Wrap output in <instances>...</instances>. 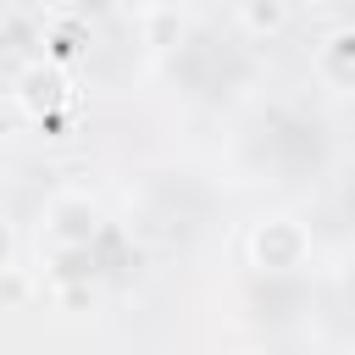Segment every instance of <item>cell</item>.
I'll list each match as a JSON object with an SVG mask.
<instances>
[{
  "label": "cell",
  "mask_w": 355,
  "mask_h": 355,
  "mask_svg": "<svg viewBox=\"0 0 355 355\" xmlns=\"http://www.w3.org/2000/svg\"><path fill=\"white\" fill-rule=\"evenodd\" d=\"M305 255H311V233H305L294 216H266V222H255V233H250V261H255L261 272H300Z\"/></svg>",
  "instance_id": "obj_1"
},
{
  "label": "cell",
  "mask_w": 355,
  "mask_h": 355,
  "mask_svg": "<svg viewBox=\"0 0 355 355\" xmlns=\"http://www.w3.org/2000/svg\"><path fill=\"white\" fill-rule=\"evenodd\" d=\"M44 233L61 244V250H83L94 233H100V205L89 194H55L50 211H44Z\"/></svg>",
  "instance_id": "obj_2"
},
{
  "label": "cell",
  "mask_w": 355,
  "mask_h": 355,
  "mask_svg": "<svg viewBox=\"0 0 355 355\" xmlns=\"http://www.w3.org/2000/svg\"><path fill=\"white\" fill-rule=\"evenodd\" d=\"M17 100H22V111L28 116H50V111H61L67 105V78L55 72V67H28L22 78H17Z\"/></svg>",
  "instance_id": "obj_3"
},
{
  "label": "cell",
  "mask_w": 355,
  "mask_h": 355,
  "mask_svg": "<svg viewBox=\"0 0 355 355\" xmlns=\"http://www.w3.org/2000/svg\"><path fill=\"white\" fill-rule=\"evenodd\" d=\"M316 72H322V83H327V89L355 94V28H344V33L322 39V50H316Z\"/></svg>",
  "instance_id": "obj_4"
},
{
  "label": "cell",
  "mask_w": 355,
  "mask_h": 355,
  "mask_svg": "<svg viewBox=\"0 0 355 355\" xmlns=\"http://www.w3.org/2000/svg\"><path fill=\"white\" fill-rule=\"evenodd\" d=\"M239 22H244V33H255V39H277V33L288 28V0H244V6H239Z\"/></svg>",
  "instance_id": "obj_5"
},
{
  "label": "cell",
  "mask_w": 355,
  "mask_h": 355,
  "mask_svg": "<svg viewBox=\"0 0 355 355\" xmlns=\"http://www.w3.org/2000/svg\"><path fill=\"white\" fill-rule=\"evenodd\" d=\"M11 255H17V233H11V222H0V272L11 266Z\"/></svg>",
  "instance_id": "obj_6"
},
{
  "label": "cell",
  "mask_w": 355,
  "mask_h": 355,
  "mask_svg": "<svg viewBox=\"0 0 355 355\" xmlns=\"http://www.w3.org/2000/svg\"><path fill=\"white\" fill-rule=\"evenodd\" d=\"M122 6H150V0H122Z\"/></svg>",
  "instance_id": "obj_7"
},
{
  "label": "cell",
  "mask_w": 355,
  "mask_h": 355,
  "mask_svg": "<svg viewBox=\"0 0 355 355\" xmlns=\"http://www.w3.org/2000/svg\"><path fill=\"white\" fill-rule=\"evenodd\" d=\"M233 355H255V349H233Z\"/></svg>",
  "instance_id": "obj_8"
},
{
  "label": "cell",
  "mask_w": 355,
  "mask_h": 355,
  "mask_svg": "<svg viewBox=\"0 0 355 355\" xmlns=\"http://www.w3.org/2000/svg\"><path fill=\"white\" fill-rule=\"evenodd\" d=\"M349 355H355V338H349Z\"/></svg>",
  "instance_id": "obj_9"
},
{
  "label": "cell",
  "mask_w": 355,
  "mask_h": 355,
  "mask_svg": "<svg viewBox=\"0 0 355 355\" xmlns=\"http://www.w3.org/2000/svg\"><path fill=\"white\" fill-rule=\"evenodd\" d=\"M0 355H6V349H0Z\"/></svg>",
  "instance_id": "obj_10"
}]
</instances>
